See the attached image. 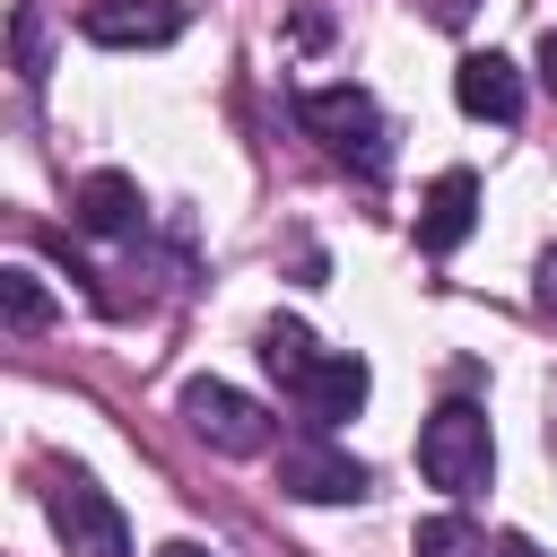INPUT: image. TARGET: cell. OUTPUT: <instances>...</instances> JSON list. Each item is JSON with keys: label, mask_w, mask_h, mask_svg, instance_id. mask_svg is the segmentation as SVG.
<instances>
[{"label": "cell", "mask_w": 557, "mask_h": 557, "mask_svg": "<svg viewBox=\"0 0 557 557\" xmlns=\"http://www.w3.org/2000/svg\"><path fill=\"white\" fill-rule=\"evenodd\" d=\"M9 52H17V78H44V70H52V9H44V0H17Z\"/></svg>", "instance_id": "11"}, {"label": "cell", "mask_w": 557, "mask_h": 557, "mask_svg": "<svg viewBox=\"0 0 557 557\" xmlns=\"http://www.w3.org/2000/svg\"><path fill=\"white\" fill-rule=\"evenodd\" d=\"M470 226H479V174H435V191L418 200V244L426 252H461L470 244Z\"/></svg>", "instance_id": "9"}, {"label": "cell", "mask_w": 557, "mask_h": 557, "mask_svg": "<svg viewBox=\"0 0 557 557\" xmlns=\"http://www.w3.org/2000/svg\"><path fill=\"white\" fill-rule=\"evenodd\" d=\"M0 313H9V331H44V322H52L44 278H35V270H0Z\"/></svg>", "instance_id": "12"}, {"label": "cell", "mask_w": 557, "mask_h": 557, "mask_svg": "<svg viewBox=\"0 0 557 557\" xmlns=\"http://www.w3.org/2000/svg\"><path fill=\"white\" fill-rule=\"evenodd\" d=\"M157 557H209V548H200V540H165Z\"/></svg>", "instance_id": "17"}, {"label": "cell", "mask_w": 557, "mask_h": 557, "mask_svg": "<svg viewBox=\"0 0 557 557\" xmlns=\"http://www.w3.org/2000/svg\"><path fill=\"white\" fill-rule=\"evenodd\" d=\"M418 470H426V487H444V496H479V487L496 479L487 409H479V400H444V409L418 426Z\"/></svg>", "instance_id": "3"}, {"label": "cell", "mask_w": 557, "mask_h": 557, "mask_svg": "<svg viewBox=\"0 0 557 557\" xmlns=\"http://www.w3.org/2000/svg\"><path fill=\"white\" fill-rule=\"evenodd\" d=\"M540 305H548V313H557V244H548V252H540Z\"/></svg>", "instance_id": "14"}, {"label": "cell", "mask_w": 557, "mask_h": 557, "mask_svg": "<svg viewBox=\"0 0 557 557\" xmlns=\"http://www.w3.org/2000/svg\"><path fill=\"white\" fill-rule=\"evenodd\" d=\"M426 17H435V26H461V17H470V0H426Z\"/></svg>", "instance_id": "16"}, {"label": "cell", "mask_w": 557, "mask_h": 557, "mask_svg": "<svg viewBox=\"0 0 557 557\" xmlns=\"http://www.w3.org/2000/svg\"><path fill=\"white\" fill-rule=\"evenodd\" d=\"M44 513H52L70 557H131V522H122V505L87 470H52L44 479Z\"/></svg>", "instance_id": "4"}, {"label": "cell", "mask_w": 557, "mask_h": 557, "mask_svg": "<svg viewBox=\"0 0 557 557\" xmlns=\"http://www.w3.org/2000/svg\"><path fill=\"white\" fill-rule=\"evenodd\" d=\"M183 418H191V435L200 444H218V453H270V409L261 400H244L235 383H218V374H191L183 383Z\"/></svg>", "instance_id": "5"}, {"label": "cell", "mask_w": 557, "mask_h": 557, "mask_svg": "<svg viewBox=\"0 0 557 557\" xmlns=\"http://www.w3.org/2000/svg\"><path fill=\"white\" fill-rule=\"evenodd\" d=\"M70 218H78L87 235H139V183H131V174H87V183L70 191Z\"/></svg>", "instance_id": "10"}, {"label": "cell", "mask_w": 557, "mask_h": 557, "mask_svg": "<svg viewBox=\"0 0 557 557\" xmlns=\"http://www.w3.org/2000/svg\"><path fill=\"white\" fill-rule=\"evenodd\" d=\"M261 366H270V374H278V392L305 409V426H322V435H331L339 418H357V409H366V357L322 348V339H313L305 322H287V313L261 331Z\"/></svg>", "instance_id": "1"}, {"label": "cell", "mask_w": 557, "mask_h": 557, "mask_svg": "<svg viewBox=\"0 0 557 557\" xmlns=\"http://www.w3.org/2000/svg\"><path fill=\"white\" fill-rule=\"evenodd\" d=\"M418 557H496V548H487L461 513H426V522H418Z\"/></svg>", "instance_id": "13"}, {"label": "cell", "mask_w": 557, "mask_h": 557, "mask_svg": "<svg viewBox=\"0 0 557 557\" xmlns=\"http://www.w3.org/2000/svg\"><path fill=\"white\" fill-rule=\"evenodd\" d=\"M278 487L305 496V505H348V496H366V461L339 453V444H322V426H313V435H296L278 453Z\"/></svg>", "instance_id": "6"}, {"label": "cell", "mask_w": 557, "mask_h": 557, "mask_svg": "<svg viewBox=\"0 0 557 557\" xmlns=\"http://www.w3.org/2000/svg\"><path fill=\"white\" fill-rule=\"evenodd\" d=\"M453 96H461V113L470 122H522V70L505 61V52H470L461 70H453Z\"/></svg>", "instance_id": "8"}, {"label": "cell", "mask_w": 557, "mask_h": 557, "mask_svg": "<svg viewBox=\"0 0 557 557\" xmlns=\"http://www.w3.org/2000/svg\"><path fill=\"white\" fill-rule=\"evenodd\" d=\"M540 87H548V96H557V26H548V35H540Z\"/></svg>", "instance_id": "15"}, {"label": "cell", "mask_w": 557, "mask_h": 557, "mask_svg": "<svg viewBox=\"0 0 557 557\" xmlns=\"http://www.w3.org/2000/svg\"><path fill=\"white\" fill-rule=\"evenodd\" d=\"M296 122L322 139V157H339V165H357V174H383V157H392L383 104H374L357 78H339V87H305V96H296Z\"/></svg>", "instance_id": "2"}, {"label": "cell", "mask_w": 557, "mask_h": 557, "mask_svg": "<svg viewBox=\"0 0 557 557\" xmlns=\"http://www.w3.org/2000/svg\"><path fill=\"white\" fill-rule=\"evenodd\" d=\"M496 557H540V548L531 540H496Z\"/></svg>", "instance_id": "18"}, {"label": "cell", "mask_w": 557, "mask_h": 557, "mask_svg": "<svg viewBox=\"0 0 557 557\" xmlns=\"http://www.w3.org/2000/svg\"><path fill=\"white\" fill-rule=\"evenodd\" d=\"M78 35L104 44V52H157V44L183 35V0H87Z\"/></svg>", "instance_id": "7"}]
</instances>
